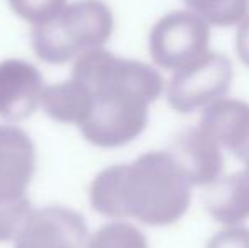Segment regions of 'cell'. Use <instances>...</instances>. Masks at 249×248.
<instances>
[{"label":"cell","mask_w":249,"mask_h":248,"mask_svg":"<svg viewBox=\"0 0 249 248\" xmlns=\"http://www.w3.org/2000/svg\"><path fill=\"white\" fill-rule=\"evenodd\" d=\"M71 80L82 94L76 128L97 148H121L138 139L148 126L151 104L164 90L154 66L104 48L80 55Z\"/></svg>","instance_id":"1"},{"label":"cell","mask_w":249,"mask_h":248,"mask_svg":"<svg viewBox=\"0 0 249 248\" xmlns=\"http://www.w3.org/2000/svg\"><path fill=\"white\" fill-rule=\"evenodd\" d=\"M205 248H249V228L227 226L207 242Z\"/></svg>","instance_id":"14"},{"label":"cell","mask_w":249,"mask_h":248,"mask_svg":"<svg viewBox=\"0 0 249 248\" xmlns=\"http://www.w3.org/2000/svg\"><path fill=\"white\" fill-rule=\"evenodd\" d=\"M209 26H237L249 14V0H183Z\"/></svg>","instance_id":"11"},{"label":"cell","mask_w":249,"mask_h":248,"mask_svg":"<svg viewBox=\"0 0 249 248\" xmlns=\"http://www.w3.org/2000/svg\"><path fill=\"white\" fill-rule=\"evenodd\" d=\"M207 214L226 226H239L249 219V170L219 177L203 192Z\"/></svg>","instance_id":"10"},{"label":"cell","mask_w":249,"mask_h":248,"mask_svg":"<svg viewBox=\"0 0 249 248\" xmlns=\"http://www.w3.org/2000/svg\"><path fill=\"white\" fill-rule=\"evenodd\" d=\"M89 197L93 211L105 218L170 226L187 214L192 186L171 153L160 150L104 169L93 179Z\"/></svg>","instance_id":"2"},{"label":"cell","mask_w":249,"mask_h":248,"mask_svg":"<svg viewBox=\"0 0 249 248\" xmlns=\"http://www.w3.org/2000/svg\"><path fill=\"white\" fill-rule=\"evenodd\" d=\"M210 26L192 10H173L154 22L149 33V55L156 66L177 70L209 53Z\"/></svg>","instance_id":"4"},{"label":"cell","mask_w":249,"mask_h":248,"mask_svg":"<svg viewBox=\"0 0 249 248\" xmlns=\"http://www.w3.org/2000/svg\"><path fill=\"white\" fill-rule=\"evenodd\" d=\"M89 226L80 212L63 206L31 211L14 238V248H85Z\"/></svg>","instance_id":"6"},{"label":"cell","mask_w":249,"mask_h":248,"mask_svg":"<svg viewBox=\"0 0 249 248\" xmlns=\"http://www.w3.org/2000/svg\"><path fill=\"white\" fill-rule=\"evenodd\" d=\"M114 26V14L104 0H75L48 22L34 26L31 43L43 61L63 65L104 48Z\"/></svg>","instance_id":"3"},{"label":"cell","mask_w":249,"mask_h":248,"mask_svg":"<svg viewBox=\"0 0 249 248\" xmlns=\"http://www.w3.org/2000/svg\"><path fill=\"white\" fill-rule=\"evenodd\" d=\"M85 248H149L144 233L125 221H110L100 226Z\"/></svg>","instance_id":"12"},{"label":"cell","mask_w":249,"mask_h":248,"mask_svg":"<svg viewBox=\"0 0 249 248\" xmlns=\"http://www.w3.org/2000/svg\"><path fill=\"white\" fill-rule=\"evenodd\" d=\"M44 78L33 63L9 58L0 61V117L19 123L39 107Z\"/></svg>","instance_id":"8"},{"label":"cell","mask_w":249,"mask_h":248,"mask_svg":"<svg viewBox=\"0 0 249 248\" xmlns=\"http://www.w3.org/2000/svg\"><path fill=\"white\" fill-rule=\"evenodd\" d=\"M234 78L232 63L220 53L209 51L205 57L177 70L166 89L168 106L178 114H192L222 99Z\"/></svg>","instance_id":"5"},{"label":"cell","mask_w":249,"mask_h":248,"mask_svg":"<svg viewBox=\"0 0 249 248\" xmlns=\"http://www.w3.org/2000/svg\"><path fill=\"white\" fill-rule=\"evenodd\" d=\"M9 5L17 17L39 26L58 16L65 9L66 0H9Z\"/></svg>","instance_id":"13"},{"label":"cell","mask_w":249,"mask_h":248,"mask_svg":"<svg viewBox=\"0 0 249 248\" xmlns=\"http://www.w3.org/2000/svg\"><path fill=\"white\" fill-rule=\"evenodd\" d=\"M168 152L192 187L210 186L222 173V148L200 126H190L178 133Z\"/></svg>","instance_id":"9"},{"label":"cell","mask_w":249,"mask_h":248,"mask_svg":"<svg viewBox=\"0 0 249 248\" xmlns=\"http://www.w3.org/2000/svg\"><path fill=\"white\" fill-rule=\"evenodd\" d=\"M36 163L31 136L16 124H0V206L29 202L26 192Z\"/></svg>","instance_id":"7"},{"label":"cell","mask_w":249,"mask_h":248,"mask_svg":"<svg viewBox=\"0 0 249 248\" xmlns=\"http://www.w3.org/2000/svg\"><path fill=\"white\" fill-rule=\"evenodd\" d=\"M244 169H248V170H249V162H248V163H244Z\"/></svg>","instance_id":"16"},{"label":"cell","mask_w":249,"mask_h":248,"mask_svg":"<svg viewBox=\"0 0 249 248\" xmlns=\"http://www.w3.org/2000/svg\"><path fill=\"white\" fill-rule=\"evenodd\" d=\"M236 55L241 60V63L249 68V14L237 24Z\"/></svg>","instance_id":"15"}]
</instances>
